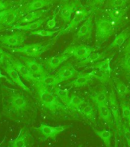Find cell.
<instances>
[{
    "label": "cell",
    "instance_id": "4316f807",
    "mask_svg": "<svg viewBox=\"0 0 130 147\" xmlns=\"http://www.w3.org/2000/svg\"><path fill=\"white\" fill-rule=\"evenodd\" d=\"M85 103H86V101L84 98L77 96V95H73L71 97H70L68 103H67L66 106L67 107V108L79 111V110Z\"/></svg>",
    "mask_w": 130,
    "mask_h": 147
},
{
    "label": "cell",
    "instance_id": "9c48e42d",
    "mask_svg": "<svg viewBox=\"0 0 130 147\" xmlns=\"http://www.w3.org/2000/svg\"><path fill=\"white\" fill-rule=\"evenodd\" d=\"M25 33L21 30H18V32H16L11 34H4L0 35V42H2L3 45L9 47H20L25 42Z\"/></svg>",
    "mask_w": 130,
    "mask_h": 147
},
{
    "label": "cell",
    "instance_id": "1f68e13d",
    "mask_svg": "<svg viewBox=\"0 0 130 147\" xmlns=\"http://www.w3.org/2000/svg\"><path fill=\"white\" fill-rule=\"evenodd\" d=\"M110 57L106 58L103 61H99L97 63L93 65L90 67H94V68H96L100 70V71H103L106 74H107L109 77H110V74H111V67H110Z\"/></svg>",
    "mask_w": 130,
    "mask_h": 147
},
{
    "label": "cell",
    "instance_id": "8fae6325",
    "mask_svg": "<svg viewBox=\"0 0 130 147\" xmlns=\"http://www.w3.org/2000/svg\"><path fill=\"white\" fill-rule=\"evenodd\" d=\"M109 107L112 111V116L114 118V123L117 126V129L119 132H121L123 129V122H122V118L120 116V112H119V104H118L117 96L113 90L111 91L109 96Z\"/></svg>",
    "mask_w": 130,
    "mask_h": 147
},
{
    "label": "cell",
    "instance_id": "7dc6e473",
    "mask_svg": "<svg viewBox=\"0 0 130 147\" xmlns=\"http://www.w3.org/2000/svg\"><path fill=\"white\" fill-rule=\"evenodd\" d=\"M9 11V9H5V10H2V11H0V19L3 17V16L5 15V14Z\"/></svg>",
    "mask_w": 130,
    "mask_h": 147
},
{
    "label": "cell",
    "instance_id": "52a82bcc",
    "mask_svg": "<svg viewBox=\"0 0 130 147\" xmlns=\"http://www.w3.org/2000/svg\"><path fill=\"white\" fill-rule=\"evenodd\" d=\"M10 61L12 64L13 67L17 70L18 74L22 76L25 80H27L30 83H34L38 80V77L34 75L32 71H30L28 67L22 61H19L18 59H16L15 57L10 56Z\"/></svg>",
    "mask_w": 130,
    "mask_h": 147
},
{
    "label": "cell",
    "instance_id": "83f0119b",
    "mask_svg": "<svg viewBox=\"0 0 130 147\" xmlns=\"http://www.w3.org/2000/svg\"><path fill=\"white\" fill-rule=\"evenodd\" d=\"M72 88L70 87V88H65V89H61L57 87H54L53 92L55 93L56 96L60 98V100L62 101V103H64V105H67V103H68V100L70 97H69V92Z\"/></svg>",
    "mask_w": 130,
    "mask_h": 147
},
{
    "label": "cell",
    "instance_id": "f6af8a7d",
    "mask_svg": "<svg viewBox=\"0 0 130 147\" xmlns=\"http://www.w3.org/2000/svg\"><path fill=\"white\" fill-rule=\"evenodd\" d=\"M104 2H105V0H93L92 5H103Z\"/></svg>",
    "mask_w": 130,
    "mask_h": 147
},
{
    "label": "cell",
    "instance_id": "cb8c5ba5",
    "mask_svg": "<svg viewBox=\"0 0 130 147\" xmlns=\"http://www.w3.org/2000/svg\"><path fill=\"white\" fill-rule=\"evenodd\" d=\"M9 145L12 147H26L28 146V133L25 130V129H21L18 136L11 140L9 142Z\"/></svg>",
    "mask_w": 130,
    "mask_h": 147
},
{
    "label": "cell",
    "instance_id": "4fadbf2b",
    "mask_svg": "<svg viewBox=\"0 0 130 147\" xmlns=\"http://www.w3.org/2000/svg\"><path fill=\"white\" fill-rule=\"evenodd\" d=\"M93 29H94L93 18L92 17H89L87 19H86V21L78 29L75 34L76 38L78 39H86V40L91 38Z\"/></svg>",
    "mask_w": 130,
    "mask_h": 147
},
{
    "label": "cell",
    "instance_id": "5b68a950",
    "mask_svg": "<svg viewBox=\"0 0 130 147\" xmlns=\"http://www.w3.org/2000/svg\"><path fill=\"white\" fill-rule=\"evenodd\" d=\"M90 14V12L89 11H87L84 7L82 6L80 7V9H77V10L75 11V14H74V16L73 17V18L70 21L67 27L65 28L64 29L61 30L58 32L57 35L60 36V35H62V34H67V33H70V32H72L73 30L75 29L76 28L80 25V23L82 22L83 21L87 19Z\"/></svg>",
    "mask_w": 130,
    "mask_h": 147
},
{
    "label": "cell",
    "instance_id": "d4e9b609",
    "mask_svg": "<svg viewBox=\"0 0 130 147\" xmlns=\"http://www.w3.org/2000/svg\"><path fill=\"white\" fill-rule=\"evenodd\" d=\"M129 28H126V29L123 30V32H121L119 34H117V36L115 38L112 43L110 44L109 47L107 48V50H110L112 48H120L126 41V39L128 38L130 35V32H129Z\"/></svg>",
    "mask_w": 130,
    "mask_h": 147
},
{
    "label": "cell",
    "instance_id": "5bb4252c",
    "mask_svg": "<svg viewBox=\"0 0 130 147\" xmlns=\"http://www.w3.org/2000/svg\"><path fill=\"white\" fill-rule=\"evenodd\" d=\"M80 6V2L78 1H75L72 3L66 4L62 8L60 11V17L65 24L70 22L73 13H74Z\"/></svg>",
    "mask_w": 130,
    "mask_h": 147
},
{
    "label": "cell",
    "instance_id": "7bdbcfd3",
    "mask_svg": "<svg viewBox=\"0 0 130 147\" xmlns=\"http://www.w3.org/2000/svg\"><path fill=\"white\" fill-rule=\"evenodd\" d=\"M9 7V4L5 1L3 0H0V11L5 10V9H8Z\"/></svg>",
    "mask_w": 130,
    "mask_h": 147
},
{
    "label": "cell",
    "instance_id": "74e56055",
    "mask_svg": "<svg viewBox=\"0 0 130 147\" xmlns=\"http://www.w3.org/2000/svg\"><path fill=\"white\" fill-rule=\"evenodd\" d=\"M127 0H110V7L111 9L113 8H124L126 7Z\"/></svg>",
    "mask_w": 130,
    "mask_h": 147
},
{
    "label": "cell",
    "instance_id": "7a4b0ae2",
    "mask_svg": "<svg viewBox=\"0 0 130 147\" xmlns=\"http://www.w3.org/2000/svg\"><path fill=\"white\" fill-rule=\"evenodd\" d=\"M38 94V99L42 107L46 109L55 112L56 110H65L67 107L66 105L61 103L55 93L48 89V87L44 86L41 83L35 81L32 84Z\"/></svg>",
    "mask_w": 130,
    "mask_h": 147
},
{
    "label": "cell",
    "instance_id": "6da1fadb",
    "mask_svg": "<svg viewBox=\"0 0 130 147\" xmlns=\"http://www.w3.org/2000/svg\"><path fill=\"white\" fill-rule=\"evenodd\" d=\"M29 101L22 92L8 87H2V112L11 119H18L28 112Z\"/></svg>",
    "mask_w": 130,
    "mask_h": 147
},
{
    "label": "cell",
    "instance_id": "30bf717a",
    "mask_svg": "<svg viewBox=\"0 0 130 147\" xmlns=\"http://www.w3.org/2000/svg\"><path fill=\"white\" fill-rule=\"evenodd\" d=\"M2 69H3V71L8 74L9 78L13 81V83L15 84L18 86L21 89L23 90H25V92H28V93H29V94H32V91H31L30 88L28 87H27V86L24 84L22 80L21 79L20 74H18L17 70L14 67L12 64H11V61H10V60L3 65Z\"/></svg>",
    "mask_w": 130,
    "mask_h": 147
},
{
    "label": "cell",
    "instance_id": "f35d334b",
    "mask_svg": "<svg viewBox=\"0 0 130 147\" xmlns=\"http://www.w3.org/2000/svg\"><path fill=\"white\" fill-rule=\"evenodd\" d=\"M10 56L8 53H6L1 47H0V66L4 65L6 62L10 60Z\"/></svg>",
    "mask_w": 130,
    "mask_h": 147
},
{
    "label": "cell",
    "instance_id": "ffe728a7",
    "mask_svg": "<svg viewBox=\"0 0 130 147\" xmlns=\"http://www.w3.org/2000/svg\"><path fill=\"white\" fill-rule=\"evenodd\" d=\"M48 18H49V17L39 18L38 20L32 22L26 23L25 25L16 24L15 25H13V26H12V28L16 30H21V31H34V30L38 29L39 28L41 27V25H43L44 23L48 20Z\"/></svg>",
    "mask_w": 130,
    "mask_h": 147
},
{
    "label": "cell",
    "instance_id": "8992f818",
    "mask_svg": "<svg viewBox=\"0 0 130 147\" xmlns=\"http://www.w3.org/2000/svg\"><path fill=\"white\" fill-rule=\"evenodd\" d=\"M71 126V125H64V126H48L46 124L41 123L38 127H37L36 130L43 136L44 140L51 139L55 140L56 138L60 133L67 130Z\"/></svg>",
    "mask_w": 130,
    "mask_h": 147
},
{
    "label": "cell",
    "instance_id": "ee69618b",
    "mask_svg": "<svg viewBox=\"0 0 130 147\" xmlns=\"http://www.w3.org/2000/svg\"><path fill=\"white\" fill-rule=\"evenodd\" d=\"M123 51L125 52L126 55L130 53V38L129 39L128 41H127V43H126V45L125 47V48L123 49Z\"/></svg>",
    "mask_w": 130,
    "mask_h": 147
},
{
    "label": "cell",
    "instance_id": "3957f363",
    "mask_svg": "<svg viewBox=\"0 0 130 147\" xmlns=\"http://www.w3.org/2000/svg\"><path fill=\"white\" fill-rule=\"evenodd\" d=\"M58 38L59 36L57 35L54 38L50 40L47 44H44L43 42L29 44V45H25L20 47H16L15 48H9V50L12 52L23 54V55H27L28 57L35 58V57L41 56L43 53L49 50L55 45V43H56Z\"/></svg>",
    "mask_w": 130,
    "mask_h": 147
},
{
    "label": "cell",
    "instance_id": "ac0fdd59",
    "mask_svg": "<svg viewBox=\"0 0 130 147\" xmlns=\"http://www.w3.org/2000/svg\"><path fill=\"white\" fill-rule=\"evenodd\" d=\"M97 109L99 111V115L100 119H102L104 122L108 123L111 127L113 126V119H112V113L110 110L109 104L106 103H102V104H98Z\"/></svg>",
    "mask_w": 130,
    "mask_h": 147
},
{
    "label": "cell",
    "instance_id": "f907efd6",
    "mask_svg": "<svg viewBox=\"0 0 130 147\" xmlns=\"http://www.w3.org/2000/svg\"><path fill=\"white\" fill-rule=\"evenodd\" d=\"M21 1H23V0H21Z\"/></svg>",
    "mask_w": 130,
    "mask_h": 147
},
{
    "label": "cell",
    "instance_id": "44dd1931",
    "mask_svg": "<svg viewBox=\"0 0 130 147\" xmlns=\"http://www.w3.org/2000/svg\"><path fill=\"white\" fill-rule=\"evenodd\" d=\"M52 4V0H33L24 6L22 11L23 12H30L42 9L44 7L49 6Z\"/></svg>",
    "mask_w": 130,
    "mask_h": 147
},
{
    "label": "cell",
    "instance_id": "e0dca14e",
    "mask_svg": "<svg viewBox=\"0 0 130 147\" xmlns=\"http://www.w3.org/2000/svg\"><path fill=\"white\" fill-rule=\"evenodd\" d=\"M22 11L19 9H10L9 11L0 19V24L5 26H9L18 22Z\"/></svg>",
    "mask_w": 130,
    "mask_h": 147
},
{
    "label": "cell",
    "instance_id": "f546056e",
    "mask_svg": "<svg viewBox=\"0 0 130 147\" xmlns=\"http://www.w3.org/2000/svg\"><path fill=\"white\" fill-rule=\"evenodd\" d=\"M105 57V53H98V52H93L88 56V57L84 60H82L79 62V65L80 66H86L87 64L94 63L96 61L102 60L103 57Z\"/></svg>",
    "mask_w": 130,
    "mask_h": 147
},
{
    "label": "cell",
    "instance_id": "7402d4cb",
    "mask_svg": "<svg viewBox=\"0 0 130 147\" xmlns=\"http://www.w3.org/2000/svg\"><path fill=\"white\" fill-rule=\"evenodd\" d=\"M94 78L92 77V75L90 73L83 74L79 73L76 79L72 80L71 82L68 83L67 86H70L71 87H84L87 84H88L90 81L94 80Z\"/></svg>",
    "mask_w": 130,
    "mask_h": 147
},
{
    "label": "cell",
    "instance_id": "484cf974",
    "mask_svg": "<svg viewBox=\"0 0 130 147\" xmlns=\"http://www.w3.org/2000/svg\"><path fill=\"white\" fill-rule=\"evenodd\" d=\"M37 81L48 87H54L59 84L60 83H61L57 75H48V74L42 77H38Z\"/></svg>",
    "mask_w": 130,
    "mask_h": 147
},
{
    "label": "cell",
    "instance_id": "2e32d148",
    "mask_svg": "<svg viewBox=\"0 0 130 147\" xmlns=\"http://www.w3.org/2000/svg\"><path fill=\"white\" fill-rule=\"evenodd\" d=\"M96 49L92 46L86 45H80L78 46H73V56L75 59L78 61H82L86 59L91 53L95 51Z\"/></svg>",
    "mask_w": 130,
    "mask_h": 147
},
{
    "label": "cell",
    "instance_id": "8d00e7d4",
    "mask_svg": "<svg viewBox=\"0 0 130 147\" xmlns=\"http://www.w3.org/2000/svg\"><path fill=\"white\" fill-rule=\"evenodd\" d=\"M61 30H54V31H50V30H45V29H37L34 30V31H32L30 32V34L31 35H38V36H41V37H48V38H51V37H53V35L55 34V33H57L59 32Z\"/></svg>",
    "mask_w": 130,
    "mask_h": 147
},
{
    "label": "cell",
    "instance_id": "9a60e30c",
    "mask_svg": "<svg viewBox=\"0 0 130 147\" xmlns=\"http://www.w3.org/2000/svg\"><path fill=\"white\" fill-rule=\"evenodd\" d=\"M78 74H79V72L71 64H68L61 67L58 70L57 74V75L58 76L61 82H64V81H66V80H71L74 77H77Z\"/></svg>",
    "mask_w": 130,
    "mask_h": 147
},
{
    "label": "cell",
    "instance_id": "277c9868",
    "mask_svg": "<svg viewBox=\"0 0 130 147\" xmlns=\"http://www.w3.org/2000/svg\"><path fill=\"white\" fill-rule=\"evenodd\" d=\"M115 27L112 22L106 18H100L96 21V43L100 45L114 33Z\"/></svg>",
    "mask_w": 130,
    "mask_h": 147
},
{
    "label": "cell",
    "instance_id": "4dcf8cb0",
    "mask_svg": "<svg viewBox=\"0 0 130 147\" xmlns=\"http://www.w3.org/2000/svg\"><path fill=\"white\" fill-rule=\"evenodd\" d=\"M79 111L83 115H84L85 117H87L88 119L91 120L92 122L95 121V119H96V114H95V111H94V107L90 104L85 103L81 107L80 110H79Z\"/></svg>",
    "mask_w": 130,
    "mask_h": 147
},
{
    "label": "cell",
    "instance_id": "bcb514c9",
    "mask_svg": "<svg viewBox=\"0 0 130 147\" xmlns=\"http://www.w3.org/2000/svg\"><path fill=\"white\" fill-rule=\"evenodd\" d=\"M1 78H5V80H6L7 81H8V82L10 83L11 84H14V83H13V81H12V80H9V78H7L6 76L4 75V74H2L1 73V72H0V79H1Z\"/></svg>",
    "mask_w": 130,
    "mask_h": 147
},
{
    "label": "cell",
    "instance_id": "7c38bea8",
    "mask_svg": "<svg viewBox=\"0 0 130 147\" xmlns=\"http://www.w3.org/2000/svg\"><path fill=\"white\" fill-rule=\"evenodd\" d=\"M20 58L36 77H42L48 74V72L46 71L44 67L41 64L38 63L35 60L33 59V57L20 56Z\"/></svg>",
    "mask_w": 130,
    "mask_h": 147
},
{
    "label": "cell",
    "instance_id": "60d3db41",
    "mask_svg": "<svg viewBox=\"0 0 130 147\" xmlns=\"http://www.w3.org/2000/svg\"><path fill=\"white\" fill-rule=\"evenodd\" d=\"M122 67L126 71H130V54H127L122 61Z\"/></svg>",
    "mask_w": 130,
    "mask_h": 147
},
{
    "label": "cell",
    "instance_id": "d590c367",
    "mask_svg": "<svg viewBox=\"0 0 130 147\" xmlns=\"http://www.w3.org/2000/svg\"><path fill=\"white\" fill-rule=\"evenodd\" d=\"M90 74H91L92 77L94 78V79H97L100 82L102 83H106L109 79H110V77L106 74L103 71L99 70V69L94 68V70L90 72Z\"/></svg>",
    "mask_w": 130,
    "mask_h": 147
},
{
    "label": "cell",
    "instance_id": "ba28073f",
    "mask_svg": "<svg viewBox=\"0 0 130 147\" xmlns=\"http://www.w3.org/2000/svg\"><path fill=\"white\" fill-rule=\"evenodd\" d=\"M73 46H70L59 56L50 57L44 61V65L49 70H55L61 65L62 63L66 61L70 57L73 56Z\"/></svg>",
    "mask_w": 130,
    "mask_h": 147
},
{
    "label": "cell",
    "instance_id": "e575fe53",
    "mask_svg": "<svg viewBox=\"0 0 130 147\" xmlns=\"http://www.w3.org/2000/svg\"><path fill=\"white\" fill-rule=\"evenodd\" d=\"M120 107H121L123 118L125 119L126 124L130 128V107L126 103V101L124 100L123 98H122Z\"/></svg>",
    "mask_w": 130,
    "mask_h": 147
},
{
    "label": "cell",
    "instance_id": "d6a6232c",
    "mask_svg": "<svg viewBox=\"0 0 130 147\" xmlns=\"http://www.w3.org/2000/svg\"><path fill=\"white\" fill-rule=\"evenodd\" d=\"M94 132L98 137H100L101 140H103V143L105 144L106 146L110 147L111 146V140H112V134L110 131L103 129V130H95Z\"/></svg>",
    "mask_w": 130,
    "mask_h": 147
},
{
    "label": "cell",
    "instance_id": "ab89813d",
    "mask_svg": "<svg viewBox=\"0 0 130 147\" xmlns=\"http://www.w3.org/2000/svg\"><path fill=\"white\" fill-rule=\"evenodd\" d=\"M123 133L127 142V144L129 146H130V128L127 124L123 123Z\"/></svg>",
    "mask_w": 130,
    "mask_h": 147
},
{
    "label": "cell",
    "instance_id": "f1b7e54d",
    "mask_svg": "<svg viewBox=\"0 0 130 147\" xmlns=\"http://www.w3.org/2000/svg\"><path fill=\"white\" fill-rule=\"evenodd\" d=\"M114 82L116 87H117V93L118 95L119 96L120 98H124L126 95L130 93V90L127 85L122 81L121 80H119V78H114Z\"/></svg>",
    "mask_w": 130,
    "mask_h": 147
},
{
    "label": "cell",
    "instance_id": "836d02e7",
    "mask_svg": "<svg viewBox=\"0 0 130 147\" xmlns=\"http://www.w3.org/2000/svg\"><path fill=\"white\" fill-rule=\"evenodd\" d=\"M91 100L96 105L102 104V103L109 104V98H108L107 94L104 90L96 93L94 95H92Z\"/></svg>",
    "mask_w": 130,
    "mask_h": 147
},
{
    "label": "cell",
    "instance_id": "b9f144b4",
    "mask_svg": "<svg viewBox=\"0 0 130 147\" xmlns=\"http://www.w3.org/2000/svg\"><path fill=\"white\" fill-rule=\"evenodd\" d=\"M56 16H57V14H54V16L51 19L48 21V22L46 24V26L49 29L52 30L53 28H55V26H56V24H57V21H56Z\"/></svg>",
    "mask_w": 130,
    "mask_h": 147
},
{
    "label": "cell",
    "instance_id": "d6986e66",
    "mask_svg": "<svg viewBox=\"0 0 130 147\" xmlns=\"http://www.w3.org/2000/svg\"><path fill=\"white\" fill-rule=\"evenodd\" d=\"M106 13L110 20L112 22V25L115 27V25L119 24L123 19L126 13V9L123 8H113L107 10Z\"/></svg>",
    "mask_w": 130,
    "mask_h": 147
},
{
    "label": "cell",
    "instance_id": "681fc988",
    "mask_svg": "<svg viewBox=\"0 0 130 147\" xmlns=\"http://www.w3.org/2000/svg\"><path fill=\"white\" fill-rule=\"evenodd\" d=\"M5 138H4V140H2V142H0V146H1V144H2V142H4V141H5Z\"/></svg>",
    "mask_w": 130,
    "mask_h": 147
},
{
    "label": "cell",
    "instance_id": "603a6c76",
    "mask_svg": "<svg viewBox=\"0 0 130 147\" xmlns=\"http://www.w3.org/2000/svg\"><path fill=\"white\" fill-rule=\"evenodd\" d=\"M50 11V9H45V10H36V11H32L28 12L27 15L23 16L16 22V24H26V23L32 22L34 21H36L39 18H41L44 16V14L47 13L48 11Z\"/></svg>",
    "mask_w": 130,
    "mask_h": 147
},
{
    "label": "cell",
    "instance_id": "c3c4849f",
    "mask_svg": "<svg viewBox=\"0 0 130 147\" xmlns=\"http://www.w3.org/2000/svg\"><path fill=\"white\" fill-rule=\"evenodd\" d=\"M5 28V26L4 25H2V24H0V32L2 31V30H4Z\"/></svg>",
    "mask_w": 130,
    "mask_h": 147
}]
</instances>
